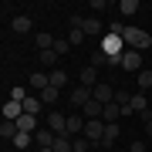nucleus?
Instances as JSON below:
<instances>
[{"mask_svg": "<svg viewBox=\"0 0 152 152\" xmlns=\"http://www.w3.org/2000/svg\"><path fill=\"white\" fill-rule=\"evenodd\" d=\"M88 145H91V142H88L85 135H75V152H91Z\"/></svg>", "mask_w": 152, "mask_h": 152, "instance_id": "32", "label": "nucleus"}, {"mask_svg": "<svg viewBox=\"0 0 152 152\" xmlns=\"http://www.w3.org/2000/svg\"><path fill=\"white\" fill-rule=\"evenodd\" d=\"M81 31L88 34V37H98V34H102V20H98V17H85V20H81Z\"/></svg>", "mask_w": 152, "mask_h": 152, "instance_id": "17", "label": "nucleus"}, {"mask_svg": "<svg viewBox=\"0 0 152 152\" xmlns=\"http://www.w3.org/2000/svg\"><path fill=\"white\" fill-rule=\"evenodd\" d=\"M44 125H48L54 135H64V132H68V115H61V112H48V115H44Z\"/></svg>", "mask_w": 152, "mask_h": 152, "instance_id": "3", "label": "nucleus"}, {"mask_svg": "<svg viewBox=\"0 0 152 152\" xmlns=\"http://www.w3.org/2000/svg\"><path fill=\"white\" fill-rule=\"evenodd\" d=\"M27 95H31V91H27V88H20V85H14V88H10V98H14V102H24Z\"/></svg>", "mask_w": 152, "mask_h": 152, "instance_id": "31", "label": "nucleus"}, {"mask_svg": "<svg viewBox=\"0 0 152 152\" xmlns=\"http://www.w3.org/2000/svg\"><path fill=\"white\" fill-rule=\"evenodd\" d=\"M81 112H85V118H102V112H105V105H102V102H95V98H91V102H88V105H85Z\"/></svg>", "mask_w": 152, "mask_h": 152, "instance_id": "21", "label": "nucleus"}, {"mask_svg": "<svg viewBox=\"0 0 152 152\" xmlns=\"http://www.w3.org/2000/svg\"><path fill=\"white\" fill-rule=\"evenodd\" d=\"M10 31H14V34H31V31H34V20H31L27 14H17L14 20H10Z\"/></svg>", "mask_w": 152, "mask_h": 152, "instance_id": "10", "label": "nucleus"}, {"mask_svg": "<svg viewBox=\"0 0 152 152\" xmlns=\"http://www.w3.org/2000/svg\"><path fill=\"white\" fill-rule=\"evenodd\" d=\"M145 135H149V139H152V118H149V122H145Z\"/></svg>", "mask_w": 152, "mask_h": 152, "instance_id": "35", "label": "nucleus"}, {"mask_svg": "<svg viewBox=\"0 0 152 152\" xmlns=\"http://www.w3.org/2000/svg\"><path fill=\"white\" fill-rule=\"evenodd\" d=\"M20 115H24V102H14V98H7V102H4V118H7V122H17Z\"/></svg>", "mask_w": 152, "mask_h": 152, "instance_id": "9", "label": "nucleus"}, {"mask_svg": "<svg viewBox=\"0 0 152 152\" xmlns=\"http://www.w3.org/2000/svg\"><path fill=\"white\" fill-rule=\"evenodd\" d=\"M68 102H71V108H85V105L91 102V88H85V85H78V88H71V95H68Z\"/></svg>", "mask_w": 152, "mask_h": 152, "instance_id": "5", "label": "nucleus"}, {"mask_svg": "<svg viewBox=\"0 0 152 152\" xmlns=\"http://www.w3.org/2000/svg\"><path fill=\"white\" fill-rule=\"evenodd\" d=\"M91 98H95V102H102V105H108V102H115V88L105 85V81H98V85L91 88Z\"/></svg>", "mask_w": 152, "mask_h": 152, "instance_id": "6", "label": "nucleus"}, {"mask_svg": "<svg viewBox=\"0 0 152 152\" xmlns=\"http://www.w3.org/2000/svg\"><path fill=\"white\" fill-rule=\"evenodd\" d=\"M115 118H122V105H115V102H108L105 105V112H102V122H115Z\"/></svg>", "mask_w": 152, "mask_h": 152, "instance_id": "19", "label": "nucleus"}, {"mask_svg": "<svg viewBox=\"0 0 152 152\" xmlns=\"http://www.w3.org/2000/svg\"><path fill=\"white\" fill-rule=\"evenodd\" d=\"M54 34H48V31H41V34H34V44H37V51H51L54 48Z\"/></svg>", "mask_w": 152, "mask_h": 152, "instance_id": "15", "label": "nucleus"}, {"mask_svg": "<svg viewBox=\"0 0 152 152\" xmlns=\"http://www.w3.org/2000/svg\"><path fill=\"white\" fill-rule=\"evenodd\" d=\"M81 132H85V115H68V132L64 135L75 139V135H81Z\"/></svg>", "mask_w": 152, "mask_h": 152, "instance_id": "12", "label": "nucleus"}, {"mask_svg": "<svg viewBox=\"0 0 152 152\" xmlns=\"http://www.w3.org/2000/svg\"><path fill=\"white\" fill-rule=\"evenodd\" d=\"M139 10H142L139 0H122V4H118V14L122 17H132V14H139Z\"/></svg>", "mask_w": 152, "mask_h": 152, "instance_id": "22", "label": "nucleus"}, {"mask_svg": "<svg viewBox=\"0 0 152 152\" xmlns=\"http://www.w3.org/2000/svg\"><path fill=\"white\" fill-rule=\"evenodd\" d=\"M41 112H44L41 95H27V98H24V115H41Z\"/></svg>", "mask_w": 152, "mask_h": 152, "instance_id": "11", "label": "nucleus"}, {"mask_svg": "<svg viewBox=\"0 0 152 152\" xmlns=\"http://www.w3.org/2000/svg\"><path fill=\"white\" fill-rule=\"evenodd\" d=\"M0 135H4V142H14L17 135H20V129H17V122H0Z\"/></svg>", "mask_w": 152, "mask_h": 152, "instance_id": "16", "label": "nucleus"}, {"mask_svg": "<svg viewBox=\"0 0 152 152\" xmlns=\"http://www.w3.org/2000/svg\"><path fill=\"white\" fill-rule=\"evenodd\" d=\"M54 139H58V135H54V132L48 129V125L34 132V145H37V149H51V145H54Z\"/></svg>", "mask_w": 152, "mask_h": 152, "instance_id": "7", "label": "nucleus"}, {"mask_svg": "<svg viewBox=\"0 0 152 152\" xmlns=\"http://www.w3.org/2000/svg\"><path fill=\"white\" fill-rule=\"evenodd\" d=\"M78 78H81V85H85V88H95V85H98V71H95L91 64H85Z\"/></svg>", "mask_w": 152, "mask_h": 152, "instance_id": "18", "label": "nucleus"}, {"mask_svg": "<svg viewBox=\"0 0 152 152\" xmlns=\"http://www.w3.org/2000/svg\"><path fill=\"white\" fill-rule=\"evenodd\" d=\"M135 78H139V91H149L152 88V68H142Z\"/></svg>", "mask_w": 152, "mask_h": 152, "instance_id": "26", "label": "nucleus"}, {"mask_svg": "<svg viewBox=\"0 0 152 152\" xmlns=\"http://www.w3.org/2000/svg\"><path fill=\"white\" fill-rule=\"evenodd\" d=\"M17 129L27 132V135H34V132L41 129V125H37V115H20V118H17Z\"/></svg>", "mask_w": 152, "mask_h": 152, "instance_id": "13", "label": "nucleus"}, {"mask_svg": "<svg viewBox=\"0 0 152 152\" xmlns=\"http://www.w3.org/2000/svg\"><path fill=\"white\" fill-rule=\"evenodd\" d=\"M34 152H54V149H34Z\"/></svg>", "mask_w": 152, "mask_h": 152, "instance_id": "36", "label": "nucleus"}, {"mask_svg": "<svg viewBox=\"0 0 152 152\" xmlns=\"http://www.w3.org/2000/svg\"><path fill=\"white\" fill-rule=\"evenodd\" d=\"M31 142H34V135H27V132H20V135L14 139V149H17V152H27V149H31Z\"/></svg>", "mask_w": 152, "mask_h": 152, "instance_id": "28", "label": "nucleus"}, {"mask_svg": "<svg viewBox=\"0 0 152 152\" xmlns=\"http://www.w3.org/2000/svg\"><path fill=\"white\" fill-rule=\"evenodd\" d=\"M132 112H135V115H149V98H145V91H135V95H132Z\"/></svg>", "mask_w": 152, "mask_h": 152, "instance_id": "14", "label": "nucleus"}, {"mask_svg": "<svg viewBox=\"0 0 152 152\" xmlns=\"http://www.w3.org/2000/svg\"><path fill=\"white\" fill-rule=\"evenodd\" d=\"M58 95H61V88H54V85H51V88H44V91H41V102H44V108H51V105L58 102Z\"/></svg>", "mask_w": 152, "mask_h": 152, "instance_id": "23", "label": "nucleus"}, {"mask_svg": "<svg viewBox=\"0 0 152 152\" xmlns=\"http://www.w3.org/2000/svg\"><path fill=\"white\" fill-rule=\"evenodd\" d=\"M51 149H54V152H75V139H71V135H58Z\"/></svg>", "mask_w": 152, "mask_h": 152, "instance_id": "20", "label": "nucleus"}, {"mask_svg": "<svg viewBox=\"0 0 152 152\" xmlns=\"http://www.w3.org/2000/svg\"><path fill=\"white\" fill-rule=\"evenodd\" d=\"M68 41H71V48H78V44L88 41V34H85L81 27H71V31H68Z\"/></svg>", "mask_w": 152, "mask_h": 152, "instance_id": "27", "label": "nucleus"}, {"mask_svg": "<svg viewBox=\"0 0 152 152\" xmlns=\"http://www.w3.org/2000/svg\"><path fill=\"white\" fill-rule=\"evenodd\" d=\"M81 135L91 142V145H102V139H105V122L102 118H85V132Z\"/></svg>", "mask_w": 152, "mask_h": 152, "instance_id": "2", "label": "nucleus"}, {"mask_svg": "<svg viewBox=\"0 0 152 152\" xmlns=\"http://www.w3.org/2000/svg\"><path fill=\"white\" fill-rule=\"evenodd\" d=\"M118 68H122V71H132V75H139V71H142V51H125Z\"/></svg>", "mask_w": 152, "mask_h": 152, "instance_id": "4", "label": "nucleus"}, {"mask_svg": "<svg viewBox=\"0 0 152 152\" xmlns=\"http://www.w3.org/2000/svg\"><path fill=\"white\" fill-rule=\"evenodd\" d=\"M115 139H118V122H105V139H102V145H115Z\"/></svg>", "mask_w": 152, "mask_h": 152, "instance_id": "24", "label": "nucleus"}, {"mask_svg": "<svg viewBox=\"0 0 152 152\" xmlns=\"http://www.w3.org/2000/svg\"><path fill=\"white\" fill-rule=\"evenodd\" d=\"M68 51H71V41H68V37H58V41H54V54H58V58H64Z\"/></svg>", "mask_w": 152, "mask_h": 152, "instance_id": "30", "label": "nucleus"}, {"mask_svg": "<svg viewBox=\"0 0 152 152\" xmlns=\"http://www.w3.org/2000/svg\"><path fill=\"white\" fill-rule=\"evenodd\" d=\"M105 61H108V58H105L102 51H95V58H91V68H95V64H105Z\"/></svg>", "mask_w": 152, "mask_h": 152, "instance_id": "33", "label": "nucleus"}, {"mask_svg": "<svg viewBox=\"0 0 152 152\" xmlns=\"http://www.w3.org/2000/svg\"><path fill=\"white\" fill-rule=\"evenodd\" d=\"M31 88H34V95H41L44 88H51V71H34L31 75Z\"/></svg>", "mask_w": 152, "mask_h": 152, "instance_id": "8", "label": "nucleus"}, {"mask_svg": "<svg viewBox=\"0 0 152 152\" xmlns=\"http://www.w3.org/2000/svg\"><path fill=\"white\" fill-rule=\"evenodd\" d=\"M37 61H41V64H48L51 71H54V64H58V61H61V58L54 54V48H51V51H37Z\"/></svg>", "mask_w": 152, "mask_h": 152, "instance_id": "25", "label": "nucleus"}, {"mask_svg": "<svg viewBox=\"0 0 152 152\" xmlns=\"http://www.w3.org/2000/svg\"><path fill=\"white\" fill-rule=\"evenodd\" d=\"M122 41H125V48H129V51H145L149 44H152V37H149L142 27H125Z\"/></svg>", "mask_w": 152, "mask_h": 152, "instance_id": "1", "label": "nucleus"}, {"mask_svg": "<svg viewBox=\"0 0 152 152\" xmlns=\"http://www.w3.org/2000/svg\"><path fill=\"white\" fill-rule=\"evenodd\" d=\"M129 152H145V145H142V142H132V145H129Z\"/></svg>", "mask_w": 152, "mask_h": 152, "instance_id": "34", "label": "nucleus"}, {"mask_svg": "<svg viewBox=\"0 0 152 152\" xmlns=\"http://www.w3.org/2000/svg\"><path fill=\"white\" fill-rule=\"evenodd\" d=\"M51 85H54V88H64V85H68V75H64L61 68H54V71H51Z\"/></svg>", "mask_w": 152, "mask_h": 152, "instance_id": "29", "label": "nucleus"}]
</instances>
